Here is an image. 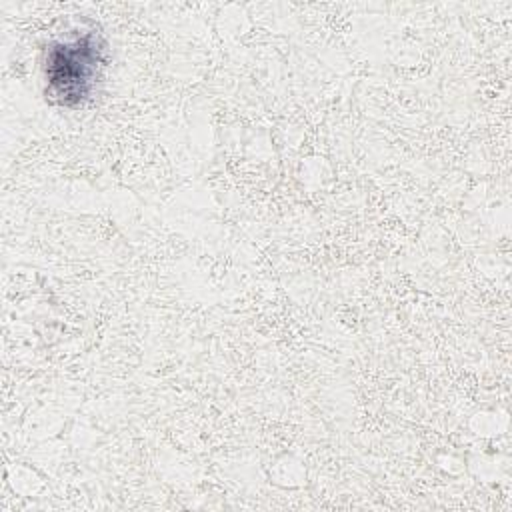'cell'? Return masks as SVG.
<instances>
[{
    "label": "cell",
    "instance_id": "6da1fadb",
    "mask_svg": "<svg viewBox=\"0 0 512 512\" xmlns=\"http://www.w3.org/2000/svg\"><path fill=\"white\" fill-rule=\"evenodd\" d=\"M102 52L104 44L94 32L52 44L44 68L52 98L64 106H76L88 98L100 74Z\"/></svg>",
    "mask_w": 512,
    "mask_h": 512
}]
</instances>
